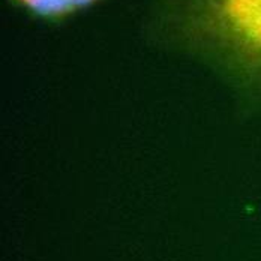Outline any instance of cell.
I'll use <instances>...</instances> for the list:
<instances>
[{
    "label": "cell",
    "instance_id": "6da1fadb",
    "mask_svg": "<svg viewBox=\"0 0 261 261\" xmlns=\"http://www.w3.org/2000/svg\"><path fill=\"white\" fill-rule=\"evenodd\" d=\"M183 14L195 38L261 80V0H183Z\"/></svg>",
    "mask_w": 261,
    "mask_h": 261
},
{
    "label": "cell",
    "instance_id": "7a4b0ae2",
    "mask_svg": "<svg viewBox=\"0 0 261 261\" xmlns=\"http://www.w3.org/2000/svg\"><path fill=\"white\" fill-rule=\"evenodd\" d=\"M26 9L41 17H63L92 5L95 0H18Z\"/></svg>",
    "mask_w": 261,
    "mask_h": 261
}]
</instances>
